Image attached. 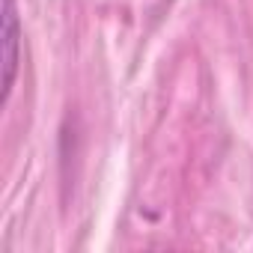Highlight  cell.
Returning a JSON list of instances; mask_svg holds the SVG:
<instances>
[{"mask_svg":"<svg viewBox=\"0 0 253 253\" xmlns=\"http://www.w3.org/2000/svg\"><path fill=\"white\" fill-rule=\"evenodd\" d=\"M21 18H18V3L3 0V15H0V45H3V104L9 101L18 78V63H21Z\"/></svg>","mask_w":253,"mask_h":253,"instance_id":"cell-1","label":"cell"}]
</instances>
